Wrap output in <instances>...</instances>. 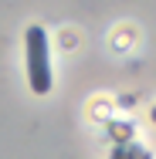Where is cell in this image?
<instances>
[{
  "label": "cell",
  "mask_w": 156,
  "mask_h": 159,
  "mask_svg": "<svg viewBox=\"0 0 156 159\" xmlns=\"http://www.w3.org/2000/svg\"><path fill=\"white\" fill-rule=\"evenodd\" d=\"M27 75H31L34 95L51 92V58H48V31L44 27H27Z\"/></svg>",
  "instance_id": "6da1fadb"
},
{
  "label": "cell",
  "mask_w": 156,
  "mask_h": 159,
  "mask_svg": "<svg viewBox=\"0 0 156 159\" xmlns=\"http://www.w3.org/2000/svg\"><path fill=\"white\" fill-rule=\"evenodd\" d=\"M153 122H156V108H153Z\"/></svg>",
  "instance_id": "7a4b0ae2"
}]
</instances>
